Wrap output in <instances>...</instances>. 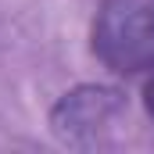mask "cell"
<instances>
[{"instance_id":"cell-2","label":"cell","mask_w":154,"mask_h":154,"mask_svg":"<svg viewBox=\"0 0 154 154\" xmlns=\"http://www.w3.org/2000/svg\"><path fill=\"white\" fill-rule=\"evenodd\" d=\"M122 108V97L118 90L108 86H79L72 93H65L54 108V129L61 140H79V133H93L97 125H104L108 118Z\"/></svg>"},{"instance_id":"cell-1","label":"cell","mask_w":154,"mask_h":154,"mask_svg":"<svg viewBox=\"0 0 154 154\" xmlns=\"http://www.w3.org/2000/svg\"><path fill=\"white\" fill-rule=\"evenodd\" d=\"M93 54L118 75L154 72V0H104L93 18Z\"/></svg>"},{"instance_id":"cell-3","label":"cell","mask_w":154,"mask_h":154,"mask_svg":"<svg viewBox=\"0 0 154 154\" xmlns=\"http://www.w3.org/2000/svg\"><path fill=\"white\" fill-rule=\"evenodd\" d=\"M143 108H147V115L154 122V75L147 79V86H143Z\"/></svg>"}]
</instances>
